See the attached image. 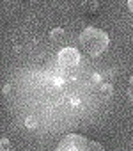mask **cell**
<instances>
[{
  "mask_svg": "<svg viewBox=\"0 0 133 151\" xmlns=\"http://www.w3.org/2000/svg\"><path fill=\"white\" fill-rule=\"evenodd\" d=\"M2 151H9V140L2 139Z\"/></svg>",
  "mask_w": 133,
  "mask_h": 151,
  "instance_id": "8992f818",
  "label": "cell"
},
{
  "mask_svg": "<svg viewBox=\"0 0 133 151\" xmlns=\"http://www.w3.org/2000/svg\"><path fill=\"white\" fill-rule=\"evenodd\" d=\"M50 36H51V39H53V41H60V39L64 37V29H53Z\"/></svg>",
  "mask_w": 133,
  "mask_h": 151,
  "instance_id": "277c9868",
  "label": "cell"
},
{
  "mask_svg": "<svg viewBox=\"0 0 133 151\" xmlns=\"http://www.w3.org/2000/svg\"><path fill=\"white\" fill-rule=\"evenodd\" d=\"M55 151H105V147L92 139H87L78 133H69L59 142Z\"/></svg>",
  "mask_w": 133,
  "mask_h": 151,
  "instance_id": "7a4b0ae2",
  "label": "cell"
},
{
  "mask_svg": "<svg viewBox=\"0 0 133 151\" xmlns=\"http://www.w3.org/2000/svg\"><path fill=\"white\" fill-rule=\"evenodd\" d=\"M80 62V52L77 48H62L59 52V66L62 71H69V69H75Z\"/></svg>",
  "mask_w": 133,
  "mask_h": 151,
  "instance_id": "3957f363",
  "label": "cell"
},
{
  "mask_svg": "<svg viewBox=\"0 0 133 151\" xmlns=\"http://www.w3.org/2000/svg\"><path fill=\"white\" fill-rule=\"evenodd\" d=\"M78 43H80V48L84 53H87L89 57H98L108 48L110 39L105 30H101L98 27H87L82 30Z\"/></svg>",
  "mask_w": 133,
  "mask_h": 151,
  "instance_id": "6da1fadb",
  "label": "cell"
},
{
  "mask_svg": "<svg viewBox=\"0 0 133 151\" xmlns=\"http://www.w3.org/2000/svg\"><path fill=\"white\" fill-rule=\"evenodd\" d=\"M128 7H129V9L133 11V0H129V2H128Z\"/></svg>",
  "mask_w": 133,
  "mask_h": 151,
  "instance_id": "52a82bcc",
  "label": "cell"
},
{
  "mask_svg": "<svg viewBox=\"0 0 133 151\" xmlns=\"http://www.w3.org/2000/svg\"><path fill=\"white\" fill-rule=\"evenodd\" d=\"M128 96L133 103V75H131V78H129V84H128Z\"/></svg>",
  "mask_w": 133,
  "mask_h": 151,
  "instance_id": "5b68a950",
  "label": "cell"
}]
</instances>
